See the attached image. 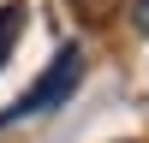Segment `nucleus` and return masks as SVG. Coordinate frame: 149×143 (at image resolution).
<instances>
[{
    "mask_svg": "<svg viewBox=\"0 0 149 143\" xmlns=\"http://www.w3.org/2000/svg\"><path fill=\"white\" fill-rule=\"evenodd\" d=\"M78 78H84V48H78V42H60V48H54V60H48V72L18 95V101L0 107V131L24 125V119H36V113H54L60 101H72Z\"/></svg>",
    "mask_w": 149,
    "mask_h": 143,
    "instance_id": "nucleus-1",
    "label": "nucleus"
},
{
    "mask_svg": "<svg viewBox=\"0 0 149 143\" xmlns=\"http://www.w3.org/2000/svg\"><path fill=\"white\" fill-rule=\"evenodd\" d=\"M24 18H30V12H24V0H6V6H0V66H6V60H12V48H18Z\"/></svg>",
    "mask_w": 149,
    "mask_h": 143,
    "instance_id": "nucleus-2",
    "label": "nucleus"
},
{
    "mask_svg": "<svg viewBox=\"0 0 149 143\" xmlns=\"http://www.w3.org/2000/svg\"><path fill=\"white\" fill-rule=\"evenodd\" d=\"M131 18H137V30H149V0H137V12H131Z\"/></svg>",
    "mask_w": 149,
    "mask_h": 143,
    "instance_id": "nucleus-3",
    "label": "nucleus"
}]
</instances>
